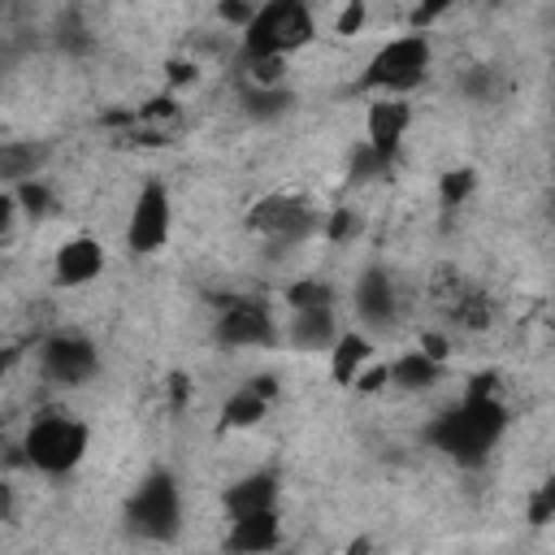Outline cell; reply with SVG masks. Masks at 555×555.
<instances>
[{
  "mask_svg": "<svg viewBox=\"0 0 555 555\" xmlns=\"http://www.w3.org/2000/svg\"><path fill=\"white\" fill-rule=\"evenodd\" d=\"M503 425H507L503 403H499L494 395H473V390H468L455 412H447V416H438V421L429 425V438H434V447L447 451L451 460L477 464V460L494 447V438L503 434Z\"/></svg>",
  "mask_w": 555,
  "mask_h": 555,
  "instance_id": "obj_1",
  "label": "cell"
},
{
  "mask_svg": "<svg viewBox=\"0 0 555 555\" xmlns=\"http://www.w3.org/2000/svg\"><path fill=\"white\" fill-rule=\"evenodd\" d=\"M312 39V13L299 0H273L251 13L243 26L247 61H286V52L304 48Z\"/></svg>",
  "mask_w": 555,
  "mask_h": 555,
  "instance_id": "obj_2",
  "label": "cell"
},
{
  "mask_svg": "<svg viewBox=\"0 0 555 555\" xmlns=\"http://www.w3.org/2000/svg\"><path fill=\"white\" fill-rule=\"evenodd\" d=\"M87 451V425L69 412H43L30 421L22 455L39 473H69Z\"/></svg>",
  "mask_w": 555,
  "mask_h": 555,
  "instance_id": "obj_3",
  "label": "cell"
},
{
  "mask_svg": "<svg viewBox=\"0 0 555 555\" xmlns=\"http://www.w3.org/2000/svg\"><path fill=\"white\" fill-rule=\"evenodd\" d=\"M429 39L425 30H408L390 43H382L373 56H369V69H364V87L373 91H408L416 87L425 74H429Z\"/></svg>",
  "mask_w": 555,
  "mask_h": 555,
  "instance_id": "obj_4",
  "label": "cell"
},
{
  "mask_svg": "<svg viewBox=\"0 0 555 555\" xmlns=\"http://www.w3.org/2000/svg\"><path fill=\"white\" fill-rule=\"evenodd\" d=\"M126 520L139 538H152V542H165L178 533L182 525V494H178V481L169 473H147L134 494H130V507H126Z\"/></svg>",
  "mask_w": 555,
  "mask_h": 555,
  "instance_id": "obj_5",
  "label": "cell"
},
{
  "mask_svg": "<svg viewBox=\"0 0 555 555\" xmlns=\"http://www.w3.org/2000/svg\"><path fill=\"white\" fill-rule=\"evenodd\" d=\"M169 191L160 182H147L139 195H134V208H130V221H126V243L130 251H160L165 238H169Z\"/></svg>",
  "mask_w": 555,
  "mask_h": 555,
  "instance_id": "obj_6",
  "label": "cell"
},
{
  "mask_svg": "<svg viewBox=\"0 0 555 555\" xmlns=\"http://www.w3.org/2000/svg\"><path fill=\"white\" fill-rule=\"evenodd\" d=\"M317 225V212L295 195H269L251 208V230H260L273 243H299Z\"/></svg>",
  "mask_w": 555,
  "mask_h": 555,
  "instance_id": "obj_7",
  "label": "cell"
},
{
  "mask_svg": "<svg viewBox=\"0 0 555 555\" xmlns=\"http://www.w3.org/2000/svg\"><path fill=\"white\" fill-rule=\"evenodd\" d=\"M95 364H100L95 347L78 334H56L43 343V373L61 386H82L95 373Z\"/></svg>",
  "mask_w": 555,
  "mask_h": 555,
  "instance_id": "obj_8",
  "label": "cell"
},
{
  "mask_svg": "<svg viewBox=\"0 0 555 555\" xmlns=\"http://www.w3.org/2000/svg\"><path fill=\"white\" fill-rule=\"evenodd\" d=\"M273 338V317L264 304L256 299H234L225 304L221 321H217V343L221 347H260Z\"/></svg>",
  "mask_w": 555,
  "mask_h": 555,
  "instance_id": "obj_9",
  "label": "cell"
},
{
  "mask_svg": "<svg viewBox=\"0 0 555 555\" xmlns=\"http://www.w3.org/2000/svg\"><path fill=\"white\" fill-rule=\"evenodd\" d=\"M408 121H412V108H408L399 95H377V100L369 104V117H364V126H369V147H373L382 160H390V156L399 152L403 134H408Z\"/></svg>",
  "mask_w": 555,
  "mask_h": 555,
  "instance_id": "obj_10",
  "label": "cell"
},
{
  "mask_svg": "<svg viewBox=\"0 0 555 555\" xmlns=\"http://www.w3.org/2000/svg\"><path fill=\"white\" fill-rule=\"evenodd\" d=\"M52 269H56V282H61V286H87V282L100 278V269H104V247H100L95 238L78 234V238H69V243H61Z\"/></svg>",
  "mask_w": 555,
  "mask_h": 555,
  "instance_id": "obj_11",
  "label": "cell"
},
{
  "mask_svg": "<svg viewBox=\"0 0 555 555\" xmlns=\"http://www.w3.org/2000/svg\"><path fill=\"white\" fill-rule=\"evenodd\" d=\"M282 529H278V516L273 512H251V516H234L230 520V555H269L278 546Z\"/></svg>",
  "mask_w": 555,
  "mask_h": 555,
  "instance_id": "obj_12",
  "label": "cell"
},
{
  "mask_svg": "<svg viewBox=\"0 0 555 555\" xmlns=\"http://www.w3.org/2000/svg\"><path fill=\"white\" fill-rule=\"evenodd\" d=\"M273 377H251V382H243L230 399H225V412H221V421L230 425V429H243V425H256L264 412H269V399H273Z\"/></svg>",
  "mask_w": 555,
  "mask_h": 555,
  "instance_id": "obj_13",
  "label": "cell"
},
{
  "mask_svg": "<svg viewBox=\"0 0 555 555\" xmlns=\"http://www.w3.org/2000/svg\"><path fill=\"white\" fill-rule=\"evenodd\" d=\"M273 503H278V477H269V473H256V477H243V481L225 486L230 520L234 516H251V512H273Z\"/></svg>",
  "mask_w": 555,
  "mask_h": 555,
  "instance_id": "obj_14",
  "label": "cell"
},
{
  "mask_svg": "<svg viewBox=\"0 0 555 555\" xmlns=\"http://www.w3.org/2000/svg\"><path fill=\"white\" fill-rule=\"evenodd\" d=\"M356 308H360V317L373 321V325L390 321V317H395V286H390V278L377 273V269L364 273L360 286H356Z\"/></svg>",
  "mask_w": 555,
  "mask_h": 555,
  "instance_id": "obj_15",
  "label": "cell"
},
{
  "mask_svg": "<svg viewBox=\"0 0 555 555\" xmlns=\"http://www.w3.org/2000/svg\"><path fill=\"white\" fill-rule=\"evenodd\" d=\"M338 338V325H334V312L330 308H308V312H295L291 317V343L295 347H330Z\"/></svg>",
  "mask_w": 555,
  "mask_h": 555,
  "instance_id": "obj_16",
  "label": "cell"
},
{
  "mask_svg": "<svg viewBox=\"0 0 555 555\" xmlns=\"http://www.w3.org/2000/svg\"><path fill=\"white\" fill-rule=\"evenodd\" d=\"M43 143H0V182H30L43 165Z\"/></svg>",
  "mask_w": 555,
  "mask_h": 555,
  "instance_id": "obj_17",
  "label": "cell"
},
{
  "mask_svg": "<svg viewBox=\"0 0 555 555\" xmlns=\"http://www.w3.org/2000/svg\"><path fill=\"white\" fill-rule=\"evenodd\" d=\"M386 369H390V382L403 386V390H429V386L442 377V364H434V360L421 356V351H408V356H399V360L386 364Z\"/></svg>",
  "mask_w": 555,
  "mask_h": 555,
  "instance_id": "obj_18",
  "label": "cell"
},
{
  "mask_svg": "<svg viewBox=\"0 0 555 555\" xmlns=\"http://www.w3.org/2000/svg\"><path fill=\"white\" fill-rule=\"evenodd\" d=\"M364 360H369V338H364V334H343V338H334V356H330L334 382H356V373H360Z\"/></svg>",
  "mask_w": 555,
  "mask_h": 555,
  "instance_id": "obj_19",
  "label": "cell"
},
{
  "mask_svg": "<svg viewBox=\"0 0 555 555\" xmlns=\"http://www.w3.org/2000/svg\"><path fill=\"white\" fill-rule=\"evenodd\" d=\"M286 299H291L295 312H308V308H330V304H334V291H330L321 278H299V282L286 291Z\"/></svg>",
  "mask_w": 555,
  "mask_h": 555,
  "instance_id": "obj_20",
  "label": "cell"
},
{
  "mask_svg": "<svg viewBox=\"0 0 555 555\" xmlns=\"http://www.w3.org/2000/svg\"><path fill=\"white\" fill-rule=\"evenodd\" d=\"M243 104H247L251 117H278V113L291 104V95H286L282 87H247Z\"/></svg>",
  "mask_w": 555,
  "mask_h": 555,
  "instance_id": "obj_21",
  "label": "cell"
},
{
  "mask_svg": "<svg viewBox=\"0 0 555 555\" xmlns=\"http://www.w3.org/2000/svg\"><path fill=\"white\" fill-rule=\"evenodd\" d=\"M13 204H17V208H26L30 217H39V212H48V208H52V191H48L39 178H30V182H17Z\"/></svg>",
  "mask_w": 555,
  "mask_h": 555,
  "instance_id": "obj_22",
  "label": "cell"
},
{
  "mask_svg": "<svg viewBox=\"0 0 555 555\" xmlns=\"http://www.w3.org/2000/svg\"><path fill=\"white\" fill-rule=\"evenodd\" d=\"M356 230H360V217H356L351 208H334V212H330V225H325V238H330V243H347Z\"/></svg>",
  "mask_w": 555,
  "mask_h": 555,
  "instance_id": "obj_23",
  "label": "cell"
},
{
  "mask_svg": "<svg viewBox=\"0 0 555 555\" xmlns=\"http://www.w3.org/2000/svg\"><path fill=\"white\" fill-rule=\"evenodd\" d=\"M438 191H442V199H447V204L455 208V204H460V199H464V195L473 191V173H468V169H455V173H442V186H438Z\"/></svg>",
  "mask_w": 555,
  "mask_h": 555,
  "instance_id": "obj_24",
  "label": "cell"
},
{
  "mask_svg": "<svg viewBox=\"0 0 555 555\" xmlns=\"http://www.w3.org/2000/svg\"><path fill=\"white\" fill-rule=\"evenodd\" d=\"M551 512H555V486H542V490L533 494V503H529V520H533V525H546Z\"/></svg>",
  "mask_w": 555,
  "mask_h": 555,
  "instance_id": "obj_25",
  "label": "cell"
},
{
  "mask_svg": "<svg viewBox=\"0 0 555 555\" xmlns=\"http://www.w3.org/2000/svg\"><path fill=\"white\" fill-rule=\"evenodd\" d=\"M364 13H369V9H364L360 0H351V4L338 13V35H356V30L364 26Z\"/></svg>",
  "mask_w": 555,
  "mask_h": 555,
  "instance_id": "obj_26",
  "label": "cell"
},
{
  "mask_svg": "<svg viewBox=\"0 0 555 555\" xmlns=\"http://www.w3.org/2000/svg\"><path fill=\"white\" fill-rule=\"evenodd\" d=\"M356 377H360V382H356V386H360V390H369V395H373V390H382V386H386V382H390V369H386V364H373V369H364V373H356Z\"/></svg>",
  "mask_w": 555,
  "mask_h": 555,
  "instance_id": "obj_27",
  "label": "cell"
},
{
  "mask_svg": "<svg viewBox=\"0 0 555 555\" xmlns=\"http://www.w3.org/2000/svg\"><path fill=\"white\" fill-rule=\"evenodd\" d=\"M13 217H17V204H13L9 191H0V238L13 230Z\"/></svg>",
  "mask_w": 555,
  "mask_h": 555,
  "instance_id": "obj_28",
  "label": "cell"
},
{
  "mask_svg": "<svg viewBox=\"0 0 555 555\" xmlns=\"http://www.w3.org/2000/svg\"><path fill=\"white\" fill-rule=\"evenodd\" d=\"M251 13H256L251 4H221V17H225V22H238V26H247Z\"/></svg>",
  "mask_w": 555,
  "mask_h": 555,
  "instance_id": "obj_29",
  "label": "cell"
},
{
  "mask_svg": "<svg viewBox=\"0 0 555 555\" xmlns=\"http://www.w3.org/2000/svg\"><path fill=\"white\" fill-rule=\"evenodd\" d=\"M13 516V486L0 477V520H9Z\"/></svg>",
  "mask_w": 555,
  "mask_h": 555,
  "instance_id": "obj_30",
  "label": "cell"
},
{
  "mask_svg": "<svg viewBox=\"0 0 555 555\" xmlns=\"http://www.w3.org/2000/svg\"><path fill=\"white\" fill-rule=\"evenodd\" d=\"M169 399H173V403L186 399V377H173V382H169Z\"/></svg>",
  "mask_w": 555,
  "mask_h": 555,
  "instance_id": "obj_31",
  "label": "cell"
},
{
  "mask_svg": "<svg viewBox=\"0 0 555 555\" xmlns=\"http://www.w3.org/2000/svg\"><path fill=\"white\" fill-rule=\"evenodd\" d=\"M369 551H373V542H369V538H356V542L347 546V555H369Z\"/></svg>",
  "mask_w": 555,
  "mask_h": 555,
  "instance_id": "obj_32",
  "label": "cell"
},
{
  "mask_svg": "<svg viewBox=\"0 0 555 555\" xmlns=\"http://www.w3.org/2000/svg\"><path fill=\"white\" fill-rule=\"evenodd\" d=\"M13 356H17L13 347H0V382H4V373H9V364H13Z\"/></svg>",
  "mask_w": 555,
  "mask_h": 555,
  "instance_id": "obj_33",
  "label": "cell"
}]
</instances>
